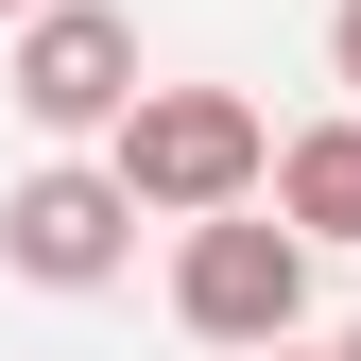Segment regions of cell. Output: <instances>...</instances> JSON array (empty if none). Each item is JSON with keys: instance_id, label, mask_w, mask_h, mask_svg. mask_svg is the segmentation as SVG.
I'll use <instances>...</instances> for the list:
<instances>
[{"instance_id": "obj_6", "label": "cell", "mask_w": 361, "mask_h": 361, "mask_svg": "<svg viewBox=\"0 0 361 361\" xmlns=\"http://www.w3.org/2000/svg\"><path fill=\"white\" fill-rule=\"evenodd\" d=\"M327 69H344V104H361V0H344V18H327Z\"/></svg>"}, {"instance_id": "obj_5", "label": "cell", "mask_w": 361, "mask_h": 361, "mask_svg": "<svg viewBox=\"0 0 361 361\" xmlns=\"http://www.w3.org/2000/svg\"><path fill=\"white\" fill-rule=\"evenodd\" d=\"M276 224H293V241H361V121L276 138Z\"/></svg>"}, {"instance_id": "obj_2", "label": "cell", "mask_w": 361, "mask_h": 361, "mask_svg": "<svg viewBox=\"0 0 361 361\" xmlns=\"http://www.w3.org/2000/svg\"><path fill=\"white\" fill-rule=\"evenodd\" d=\"M172 310H190V344H293L310 327V241L293 224H258V207H207L190 224V258H172Z\"/></svg>"}, {"instance_id": "obj_8", "label": "cell", "mask_w": 361, "mask_h": 361, "mask_svg": "<svg viewBox=\"0 0 361 361\" xmlns=\"http://www.w3.org/2000/svg\"><path fill=\"white\" fill-rule=\"evenodd\" d=\"M327 361H361V327H344V344H327Z\"/></svg>"}, {"instance_id": "obj_4", "label": "cell", "mask_w": 361, "mask_h": 361, "mask_svg": "<svg viewBox=\"0 0 361 361\" xmlns=\"http://www.w3.org/2000/svg\"><path fill=\"white\" fill-rule=\"evenodd\" d=\"M0 258H18L35 293H104L121 258H138V190H121V172H18V190H0Z\"/></svg>"}, {"instance_id": "obj_7", "label": "cell", "mask_w": 361, "mask_h": 361, "mask_svg": "<svg viewBox=\"0 0 361 361\" xmlns=\"http://www.w3.org/2000/svg\"><path fill=\"white\" fill-rule=\"evenodd\" d=\"M0 18H52V0H0Z\"/></svg>"}, {"instance_id": "obj_3", "label": "cell", "mask_w": 361, "mask_h": 361, "mask_svg": "<svg viewBox=\"0 0 361 361\" xmlns=\"http://www.w3.org/2000/svg\"><path fill=\"white\" fill-rule=\"evenodd\" d=\"M18 121L35 138H104L121 104H138V18L121 0H52V18H18Z\"/></svg>"}, {"instance_id": "obj_1", "label": "cell", "mask_w": 361, "mask_h": 361, "mask_svg": "<svg viewBox=\"0 0 361 361\" xmlns=\"http://www.w3.org/2000/svg\"><path fill=\"white\" fill-rule=\"evenodd\" d=\"M104 172L138 207H172V224H207V207H258V172H276V138H258V104L241 86H138V104L104 121Z\"/></svg>"}]
</instances>
